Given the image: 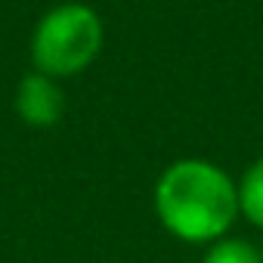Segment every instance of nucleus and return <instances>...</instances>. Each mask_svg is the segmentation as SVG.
<instances>
[{
  "instance_id": "obj_1",
  "label": "nucleus",
  "mask_w": 263,
  "mask_h": 263,
  "mask_svg": "<svg viewBox=\"0 0 263 263\" xmlns=\"http://www.w3.org/2000/svg\"><path fill=\"white\" fill-rule=\"evenodd\" d=\"M155 208L174 235L186 241H211L232 226L238 214V189L211 161L186 158L161 174Z\"/></svg>"
},
{
  "instance_id": "obj_2",
  "label": "nucleus",
  "mask_w": 263,
  "mask_h": 263,
  "mask_svg": "<svg viewBox=\"0 0 263 263\" xmlns=\"http://www.w3.org/2000/svg\"><path fill=\"white\" fill-rule=\"evenodd\" d=\"M102 47V22L84 4L50 10L31 41V56L41 74L65 78L84 71Z\"/></svg>"
},
{
  "instance_id": "obj_3",
  "label": "nucleus",
  "mask_w": 263,
  "mask_h": 263,
  "mask_svg": "<svg viewBox=\"0 0 263 263\" xmlns=\"http://www.w3.org/2000/svg\"><path fill=\"white\" fill-rule=\"evenodd\" d=\"M62 105H65L62 90L53 84V78H47L41 71L28 74L19 87V96H16L19 118L31 127H53L62 118Z\"/></svg>"
},
{
  "instance_id": "obj_4",
  "label": "nucleus",
  "mask_w": 263,
  "mask_h": 263,
  "mask_svg": "<svg viewBox=\"0 0 263 263\" xmlns=\"http://www.w3.org/2000/svg\"><path fill=\"white\" fill-rule=\"evenodd\" d=\"M238 208L245 211V217L257 226H263V158L245 174L241 186H238Z\"/></svg>"
},
{
  "instance_id": "obj_5",
  "label": "nucleus",
  "mask_w": 263,
  "mask_h": 263,
  "mask_svg": "<svg viewBox=\"0 0 263 263\" xmlns=\"http://www.w3.org/2000/svg\"><path fill=\"white\" fill-rule=\"evenodd\" d=\"M204 263H263V254H260L257 248H251L248 241L229 238V241L214 245V248L208 251Z\"/></svg>"
}]
</instances>
